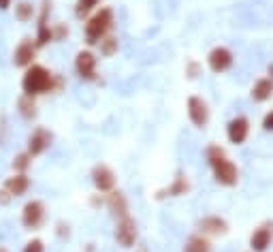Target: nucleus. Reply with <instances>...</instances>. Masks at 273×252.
<instances>
[{"label": "nucleus", "instance_id": "nucleus-1", "mask_svg": "<svg viewBox=\"0 0 273 252\" xmlns=\"http://www.w3.org/2000/svg\"><path fill=\"white\" fill-rule=\"evenodd\" d=\"M207 158H209L213 175H215V179H218L220 184H224V186H235L237 184V177H239L237 167L228 161L226 154L222 152L218 146H211L209 150H207Z\"/></svg>", "mask_w": 273, "mask_h": 252}, {"label": "nucleus", "instance_id": "nucleus-2", "mask_svg": "<svg viewBox=\"0 0 273 252\" xmlns=\"http://www.w3.org/2000/svg\"><path fill=\"white\" fill-rule=\"evenodd\" d=\"M111 19H113L111 9H103L100 13H96V15L88 21V26H85V37H88V41L96 43L107 32V28L111 26Z\"/></svg>", "mask_w": 273, "mask_h": 252}, {"label": "nucleus", "instance_id": "nucleus-3", "mask_svg": "<svg viewBox=\"0 0 273 252\" xmlns=\"http://www.w3.org/2000/svg\"><path fill=\"white\" fill-rule=\"evenodd\" d=\"M49 82H52V77L43 67H32L30 71L26 73L24 77V90L28 94H34V92H43L49 88Z\"/></svg>", "mask_w": 273, "mask_h": 252}, {"label": "nucleus", "instance_id": "nucleus-4", "mask_svg": "<svg viewBox=\"0 0 273 252\" xmlns=\"http://www.w3.org/2000/svg\"><path fill=\"white\" fill-rule=\"evenodd\" d=\"M188 116L195 126H205L207 118H209V109H207L205 100L199 96H190L188 98Z\"/></svg>", "mask_w": 273, "mask_h": 252}, {"label": "nucleus", "instance_id": "nucleus-5", "mask_svg": "<svg viewBox=\"0 0 273 252\" xmlns=\"http://www.w3.org/2000/svg\"><path fill=\"white\" fill-rule=\"evenodd\" d=\"M231 64H233V54L226 47H215L209 54V67L213 73H224V71L231 69Z\"/></svg>", "mask_w": 273, "mask_h": 252}, {"label": "nucleus", "instance_id": "nucleus-6", "mask_svg": "<svg viewBox=\"0 0 273 252\" xmlns=\"http://www.w3.org/2000/svg\"><path fill=\"white\" fill-rule=\"evenodd\" d=\"M248 133H250V122L246 118H235L228 124V139L233 143H243L248 139Z\"/></svg>", "mask_w": 273, "mask_h": 252}, {"label": "nucleus", "instance_id": "nucleus-7", "mask_svg": "<svg viewBox=\"0 0 273 252\" xmlns=\"http://www.w3.org/2000/svg\"><path fill=\"white\" fill-rule=\"evenodd\" d=\"M116 237H118V242L122 244V246H133V244H135V237H136L135 222H133L131 218H128V216H126V218H122V220H120Z\"/></svg>", "mask_w": 273, "mask_h": 252}, {"label": "nucleus", "instance_id": "nucleus-8", "mask_svg": "<svg viewBox=\"0 0 273 252\" xmlns=\"http://www.w3.org/2000/svg\"><path fill=\"white\" fill-rule=\"evenodd\" d=\"M250 244H252V248L256 252H265L269 248V244H271V229L269 227L256 229V231L252 233V237H250Z\"/></svg>", "mask_w": 273, "mask_h": 252}, {"label": "nucleus", "instance_id": "nucleus-9", "mask_svg": "<svg viewBox=\"0 0 273 252\" xmlns=\"http://www.w3.org/2000/svg\"><path fill=\"white\" fill-rule=\"evenodd\" d=\"M94 184L98 186L100 190H111L113 188V184H116V177H113L111 173V169H107L105 165H100V167L94 169Z\"/></svg>", "mask_w": 273, "mask_h": 252}, {"label": "nucleus", "instance_id": "nucleus-10", "mask_svg": "<svg viewBox=\"0 0 273 252\" xmlns=\"http://www.w3.org/2000/svg\"><path fill=\"white\" fill-rule=\"evenodd\" d=\"M94 67H96V58L90 52H81L77 56V71L81 77H92L94 75Z\"/></svg>", "mask_w": 273, "mask_h": 252}, {"label": "nucleus", "instance_id": "nucleus-11", "mask_svg": "<svg viewBox=\"0 0 273 252\" xmlns=\"http://www.w3.org/2000/svg\"><path fill=\"white\" fill-rule=\"evenodd\" d=\"M41 218H43V205L39 203V201L28 203L26 210H24V225L26 227H37L41 222Z\"/></svg>", "mask_w": 273, "mask_h": 252}, {"label": "nucleus", "instance_id": "nucleus-12", "mask_svg": "<svg viewBox=\"0 0 273 252\" xmlns=\"http://www.w3.org/2000/svg\"><path fill=\"white\" fill-rule=\"evenodd\" d=\"M273 94V79L271 77H265V79H258L252 88V98L254 100H267Z\"/></svg>", "mask_w": 273, "mask_h": 252}, {"label": "nucleus", "instance_id": "nucleus-13", "mask_svg": "<svg viewBox=\"0 0 273 252\" xmlns=\"http://www.w3.org/2000/svg\"><path fill=\"white\" fill-rule=\"evenodd\" d=\"M49 139H52V137H49V133H47V131H43V128H39V131L32 135V139H30V152H32V154L43 152V150L47 148Z\"/></svg>", "mask_w": 273, "mask_h": 252}, {"label": "nucleus", "instance_id": "nucleus-14", "mask_svg": "<svg viewBox=\"0 0 273 252\" xmlns=\"http://www.w3.org/2000/svg\"><path fill=\"white\" fill-rule=\"evenodd\" d=\"M201 229H205V231H209V233H224L226 222L222 218H218V216H211V218L201 220Z\"/></svg>", "mask_w": 273, "mask_h": 252}, {"label": "nucleus", "instance_id": "nucleus-15", "mask_svg": "<svg viewBox=\"0 0 273 252\" xmlns=\"http://www.w3.org/2000/svg\"><path fill=\"white\" fill-rule=\"evenodd\" d=\"M32 56H34V52H32V45H30V43H28V41H24V43H21V45L17 47V52H15V62L24 67V64L30 62Z\"/></svg>", "mask_w": 273, "mask_h": 252}, {"label": "nucleus", "instance_id": "nucleus-16", "mask_svg": "<svg viewBox=\"0 0 273 252\" xmlns=\"http://www.w3.org/2000/svg\"><path fill=\"white\" fill-rule=\"evenodd\" d=\"M184 252H209V242L205 237H192V240L186 244Z\"/></svg>", "mask_w": 273, "mask_h": 252}, {"label": "nucleus", "instance_id": "nucleus-17", "mask_svg": "<svg viewBox=\"0 0 273 252\" xmlns=\"http://www.w3.org/2000/svg\"><path fill=\"white\" fill-rule=\"evenodd\" d=\"M109 205H111V210L116 212V214H120V218H126V212H128V207H126V201H124V197H122L120 192H116L111 197V201H109Z\"/></svg>", "mask_w": 273, "mask_h": 252}, {"label": "nucleus", "instance_id": "nucleus-18", "mask_svg": "<svg viewBox=\"0 0 273 252\" xmlns=\"http://www.w3.org/2000/svg\"><path fill=\"white\" fill-rule=\"evenodd\" d=\"M6 188H9L13 194H21L26 188H28V179L24 175H17V177H13L6 182Z\"/></svg>", "mask_w": 273, "mask_h": 252}, {"label": "nucleus", "instance_id": "nucleus-19", "mask_svg": "<svg viewBox=\"0 0 273 252\" xmlns=\"http://www.w3.org/2000/svg\"><path fill=\"white\" fill-rule=\"evenodd\" d=\"M186 190H188V179H186L184 175H179V177L175 179V184L171 186V188H169L167 192L171 194V197H175V194H184Z\"/></svg>", "mask_w": 273, "mask_h": 252}, {"label": "nucleus", "instance_id": "nucleus-20", "mask_svg": "<svg viewBox=\"0 0 273 252\" xmlns=\"http://www.w3.org/2000/svg\"><path fill=\"white\" fill-rule=\"evenodd\" d=\"M98 0H79V6H77V13L79 15H83V13H88L92 6H94Z\"/></svg>", "mask_w": 273, "mask_h": 252}, {"label": "nucleus", "instance_id": "nucleus-21", "mask_svg": "<svg viewBox=\"0 0 273 252\" xmlns=\"http://www.w3.org/2000/svg\"><path fill=\"white\" fill-rule=\"evenodd\" d=\"M30 15H32V6H30V4L24 2V4L17 6V17H19V19H28Z\"/></svg>", "mask_w": 273, "mask_h": 252}, {"label": "nucleus", "instance_id": "nucleus-22", "mask_svg": "<svg viewBox=\"0 0 273 252\" xmlns=\"http://www.w3.org/2000/svg\"><path fill=\"white\" fill-rule=\"evenodd\" d=\"M116 47H118V41H116V39H107V41L103 43V54H105V56H111L113 52H116Z\"/></svg>", "mask_w": 273, "mask_h": 252}, {"label": "nucleus", "instance_id": "nucleus-23", "mask_svg": "<svg viewBox=\"0 0 273 252\" xmlns=\"http://www.w3.org/2000/svg\"><path fill=\"white\" fill-rule=\"evenodd\" d=\"M24 252H43V244H41L39 240H34V242H30V244H28Z\"/></svg>", "mask_w": 273, "mask_h": 252}, {"label": "nucleus", "instance_id": "nucleus-24", "mask_svg": "<svg viewBox=\"0 0 273 252\" xmlns=\"http://www.w3.org/2000/svg\"><path fill=\"white\" fill-rule=\"evenodd\" d=\"M263 126H265V131H273V111H269L267 116H265Z\"/></svg>", "mask_w": 273, "mask_h": 252}, {"label": "nucleus", "instance_id": "nucleus-25", "mask_svg": "<svg viewBox=\"0 0 273 252\" xmlns=\"http://www.w3.org/2000/svg\"><path fill=\"white\" fill-rule=\"evenodd\" d=\"M15 165H17V169H24V167H26V165H28V156H19Z\"/></svg>", "mask_w": 273, "mask_h": 252}, {"label": "nucleus", "instance_id": "nucleus-26", "mask_svg": "<svg viewBox=\"0 0 273 252\" xmlns=\"http://www.w3.org/2000/svg\"><path fill=\"white\" fill-rule=\"evenodd\" d=\"M9 2H11V0H0V9H6V6H9Z\"/></svg>", "mask_w": 273, "mask_h": 252}, {"label": "nucleus", "instance_id": "nucleus-27", "mask_svg": "<svg viewBox=\"0 0 273 252\" xmlns=\"http://www.w3.org/2000/svg\"><path fill=\"white\" fill-rule=\"evenodd\" d=\"M0 252H4V250H0Z\"/></svg>", "mask_w": 273, "mask_h": 252}]
</instances>
